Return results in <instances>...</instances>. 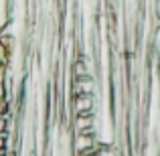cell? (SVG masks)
<instances>
[{
	"mask_svg": "<svg viewBox=\"0 0 160 156\" xmlns=\"http://www.w3.org/2000/svg\"><path fill=\"white\" fill-rule=\"evenodd\" d=\"M73 134H95V116L93 113H79L73 118Z\"/></svg>",
	"mask_w": 160,
	"mask_h": 156,
	"instance_id": "cell-1",
	"label": "cell"
},
{
	"mask_svg": "<svg viewBox=\"0 0 160 156\" xmlns=\"http://www.w3.org/2000/svg\"><path fill=\"white\" fill-rule=\"evenodd\" d=\"M93 93H81L71 98V109L75 116L79 113H93Z\"/></svg>",
	"mask_w": 160,
	"mask_h": 156,
	"instance_id": "cell-2",
	"label": "cell"
},
{
	"mask_svg": "<svg viewBox=\"0 0 160 156\" xmlns=\"http://www.w3.org/2000/svg\"><path fill=\"white\" fill-rule=\"evenodd\" d=\"M95 83L91 81V77H75L71 81V95H81V93H93Z\"/></svg>",
	"mask_w": 160,
	"mask_h": 156,
	"instance_id": "cell-3",
	"label": "cell"
},
{
	"mask_svg": "<svg viewBox=\"0 0 160 156\" xmlns=\"http://www.w3.org/2000/svg\"><path fill=\"white\" fill-rule=\"evenodd\" d=\"M73 75H75V77H87V75H89V71H87L85 61H83V59L73 63Z\"/></svg>",
	"mask_w": 160,
	"mask_h": 156,
	"instance_id": "cell-4",
	"label": "cell"
}]
</instances>
